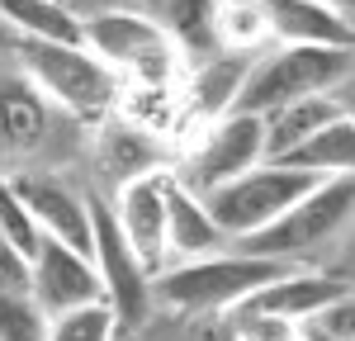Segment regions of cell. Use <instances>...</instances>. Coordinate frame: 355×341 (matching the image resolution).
Instances as JSON below:
<instances>
[{
	"label": "cell",
	"instance_id": "6da1fadb",
	"mask_svg": "<svg viewBox=\"0 0 355 341\" xmlns=\"http://www.w3.org/2000/svg\"><path fill=\"white\" fill-rule=\"evenodd\" d=\"M15 67L38 85L57 110H67L81 123H105L128 90L90 43H67V38H15Z\"/></svg>",
	"mask_w": 355,
	"mask_h": 341
},
{
	"label": "cell",
	"instance_id": "7a4b0ae2",
	"mask_svg": "<svg viewBox=\"0 0 355 341\" xmlns=\"http://www.w3.org/2000/svg\"><path fill=\"white\" fill-rule=\"evenodd\" d=\"M289 265H299V261L223 247L214 256H194V261L166 265L157 275V304L180 308V313H232V308H242L256 289H266L275 275H284Z\"/></svg>",
	"mask_w": 355,
	"mask_h": 341
},
{
	"label": "cell",
	"instance_id": "3957f363",
	"mask_svg": "<svg viewBox=\"0 0 355 341\" xmlns=\"http://www.w3.org/2000/svg\"><path fill=\"white\" fill-rule=\"evenodd\" d=\"M85 43L123 76L128 90H175V81L185 76V43L166 24L133 10L90 15Z\"/></svg>",
	"mask_w": 355,
	"mask_h": 341
},
{
	"label": "cell",
	"instance_id": "277c9868",
	"mask_svg": "<svg viewBox=\"0 0 355 341\" xmlns=\"http://www.w3.org/2000/svg\"><path fill=\"white\" fill-rule=\"evenodd\" d=\"M351 67L355 48H346V43H275L270 57H256L237 110L270 114L289 100L336 90L351 76Z\"/></svg>",
	"mask_w": 355,
	"mask_h": 341
},
{
	"label": "cell",
	"instance_id": "5b68a950",
	"mask_svg": "<svg viewBox=\"0 0 355 341\" xmlns=\"http://www.w3.org/2000/svg\"><path fill=\"white\" fill-rule=\"evenodd\" d=\"M351 223H355V170H346V175H322L289 213H279L270 227H261L251 237H237L232 247L279 256V261H303V256L331 247Z\"/></svg>",
	"mask_w": 355,
	"mask_h": 341
},
{
	"label": "cell",
	"instance_id": "8992f818",
	"mask_svg": "<svg viewBox=\"0 0 355 341\" xmlns=\"http://www.w3.org/2000/svg\"><path fill=\"white\" fill-rule=\"evenodd\" d=\"M322 175L318 170H303V166H289V161H261V166L242 170L232 180H223L209 190V209L218 227L237 242V237H251L261 227H270L279 213H289Z\"/></svg>",
	"mask_w": 355,
	"mask_h": 341
},
{
	"label": "cell",
	"instance_id": "52a82bcc",
	"mask_svg": "<svg viewBox=\"0 0 355 341\" xmlns=\"http://www.w3.org/2000/svg\"><path fill=\"white\" fill-rule=\"evenodd\" d=\"M90 209H95V265H100V280H105V294L119 308L123 327H137L147 308L157 304V275L152 265L137 256V247L128 242V232L119 223L114 204H105L100 195H90Z\"/></svg>",
	"mask_w": 355,
	"mask_h": 341
},
{
	"label": "cell",
	"instance_id": "ba28073f",
	"mask_svg": "<svg viewBox=\"0 0 355 341\" xmlns=\"http://www.w3.org/2000/svg\"><path fill=\"white\" fill-rule=\"evenodd\" d=\"M270 161V138H266V114L251 110H232L223 114L218 123L204 128V142L194 147L190 166H175L185 180H190L199 195H209L214 185L242 175V170Z\"/></svg>",
	"mask_w": 355,
	"mask_h": 341
},
{
	"label": "cell",
	"instance_id": "9c48e42d",
	"mask_svg": "<svg viewBox=\"0 0 355 341\" xmlns=\"http://www.w3.org/2000/svg\"><path fill=\"white\" fill-rule=\"evenodd\" d=\"M171 170L175 166L142 170L133 180H123L119 199H114V213H119V223L128 232V242L137 247V256L152 265V275H162L166 261H171V204H166Z\"/></svg>",
	"mask_w": 355,
	"mask_h": 341
},
{
	"label": "cell",
	"instance_id": "30bf717a",
	"mask_svg": "<svg viewBox=\"0 0 355 341\" xmlns=\"http://www.w3.org/2000/svg\"><path fill=\"white\" fill-rule=\"evenodd\" d=\"M53 128V100L24 71H0V170L28 166Z\"/></svg>",
	"mask_w": 355,
	"mask_h": 341
},
{
	"label": "cell",
	"instance_id": "8fae6325",
	"mask_svg": "<svg viewBox=\"0 0 355 341\" xmlns=\"http://www.w3.org/2000/svg\"><path fill=\"white\" fill-rule=\"evenodd\" d=\"M15 175V190L24 195V204L33 209L38 227L76 247V252H95V209H90V195H81L76 185L57 180V175H43V170H10Z\"/></svg>",
	"mask_w": 355,
	"mask_h": 341
},
{
	"label": "cell",
	"instance_id": "7c38bea8",
	"mask_svg": "<svg viewBox=\"0 0 355 341\" xmlns=\"http://www.w3.org/2000/svg\"><path fill=\"white\" fill-rule=\"evenodd\" d=\"M33 299L53 313H67L76 304H95V299H110L105 294V280H100V265L95 256L76 252L67 242H57L43 232V247L33 256Z\"/></svg>",
	"mask_w": 355,
	"mask_h": 341
},
{
	"label": "cell",
	"instance_id": "4fadbf2b",
	"mask_svg": "<svg viewBox=\"0 0 355 341\" xmlns=\"http://www.w3.org/2000/svg\"><path fill=\"white\" fill-rule=\"evenodd\" d=\"M256 57L261 53H232V48H214V57H204L185 76V110H190V119L218 123L223 114L237 110Z\"/></svg>",
	"mask_w": 355,
	"mask_h": 341
},
{
	"label": "cell",
	"instance_id": "5bb4252c",
	"mask_svg": "<svg viewBox=\"0 0 355 341\" xmlns=\"http://www.w3.org/2000/svg\"><path fill=\"white\" fill-rule=\"evenodd\" d=\"M341 294H351V284L327 275V270H303L289 265L284 275H275L266 289H256L242 308H261V313H279V317H294V322H313L322 308H331Z\"/></svg>",
	"mask_w": 355,
	"mask_h": 341
},
{
	"label": "cell",
	"instance_id": "9a60e30c",
	"mask_svg": "<svg viewBox=\"0 0 355 341\" xmlns=\"http://www.w3.org/2000/svg\"><path fill=\"white\" fill-rule=\"evenodd\" d=\"M166 204H171V261H194V256H214L223 247H232V237L218 227L209 199L199 195L180 170H171Z\"/></svg>",
	"mask_w": 355,
	"mask_h": 341
},
{
	"label": "cell",
	"instance_id": "2e32d148",
	"mask_svg": "<svg viewBox=\"0 0 355 341\" xmlns=\"http://www.w3.org/2000/svg\"><path fill=\"white\" fill-rule=\"evenodd\" d=\"M270 15L275 43H346L355 48V15L327 0H261Z\"/></svg>",
	"mask_w": 355,
	"mask_h": 341
},
{
	"label": "cell",
	"instance_id": "e0dca14e",
	"mask_svg": "<svg viewBox=\"0 0 355 341\" xmlns=\"http://www.w3.org/2000/svg\"><path fill=\"white\" fill-rule=\"evenodd\" d=\"M341 110V100L322 90V95H303V100H289V105H279V110L266 114V138H270V161L279 157H289L299 142H308L327 119H336Z\"/></svg>",
	"mask_w": 355,
	"mask_h": 341
},
{
	"label": "cell",
	"instance_id": "ac0fdd59",
	"mask_svg": "<svg viewBox=\"0 0 355 341\" xmlns=\"http://www.w3.org/2000/svg\"><path fill=\"white\" fill-rule=\"evenodd\" d=\"M289 166H303V170H318V175H346L355 170V119L351 114H336L327 119L308 142H299L289 157H279Z\"/></svg>",
	"mask_w": 355,
	"mask_h": 341
},
{
	"label": "cell",
	"instance_id": "d6986e66",
	"mask_svg": "<svg viewBox=\"0 0 355 341\" xmlns=\"http://www.w3.org/2000/svg\"><path fill=\"white\" fill-rule=\"evenodd\" d=\"M100 142H105L100 161H105V170L119 175V185L142 175V170L166 166V157L157 152V128H147V123H105Z\"/></svg>",
	"mask_w": 355,
	"mask_h": 341
},
{
	"label": "cell",
	"instance_id": "ffe728a7",
	"mask_svg": "<svg viewBox=\"0 0 355 341\" xmlns=\"http://www.w3.org/2000/svg\"><path fill=\"white\" fill-rule=\"evenodd\" d=\"M0 19L15 38H67L85 43V19H76L62 0H0Z\"/></svg>",
	"mask_w": 355,
	"mask_h": 341
},
{
	"label": "cell",
	"instance_id": "44dd1931",
	"mask_svg": "<svg viewBox=\"0 0 355 341\" xmlns=\"http://www.w3.org/2000/svg\"><path fill=\"white\" fill-rule=\"evenodd\" d=\"M214 33H218V48L232 53L275 48V28L261 0H214Z\"/></svg>",
	"mask_w": 355,
	"mask_h": 341
},
{
	"label": "cell",
	"instance_id": "7402d4cb",
	"mask_svg": "<svg viewBox=\"0 0 355 341\" xmlns=\"http://www.w3.org/2000/svg\"><path fill=\"white\" fill-rule=\"evenodd\" d=\"M123 327V317L110 299H95V304H76L67 313L48 317V341H114Z\"/></svg>",
	"mask_w": 355,
	"mask_h": 341
},
{
	"label": "cell",
	"instance_id": "603a6c76",
	"mask_svg": "<svg viewBox=\"0 0 355 341\" xmlns=\"http://www.w3.org/2000/svg\"><path fill=\"white\" fill-rule=\"evenodd\" d=\"M0 341H48V308L33 289H0Z\"/></svg>",
	"mask_w": 355,
	"mask_h": 341
},
{
	"label": "cell",
	"instance_id": "cb8c5ba5",
	"mask_svg": "<svg viewBox=\"0 0 355 341\" xmlns=\"http://www.w3.org/2000/svg\"><path fill=\"white\" fill-rule=\"evenodd\" d=\"M232 332H237V341H299L303 322L261 308H232Z\"/></svg>",
	"mask_w": 355,
	"mask_h": 341
},
{
	"label": "cell",
	"instance_id": "d4e9b609",
	"mask_svg": "<svg viewBox=\"0 0 355 341\" xmlns=\"http://www.w3.org/2000/svg\"><path fill=\"white\" fill-rule=\"evenodd\" d=\"M0 289H33V261L5 227H0Z\"/></svg>",
	"mask_w": 355,
	"mask_h": 341
},
{
	"label": "cell",
	"instance_id": "484cf974",
	"mask_svg": "<svg viewBox=\"0 0 355 341\" xmlns=\"http://www.w3.org/2000/svg\"><path fill=\"white\" fill-rule=\"evenodd\" d=\"M318 327H327L331 337H341V341H355V289L351 294H341L331 308H322L318 317H313Z\"/></svg>",
	"mask_w": 355,
	"mask_h": 341
},
{
	"label": "cell",
	"instance_id": "4316f807",
	"mask_svg": "<svg viewBox=\"0 0 355 341\" xmlns=\"http://www.w3.org/2000/svg\"><path fill=\"white\" fill-rule=\"evenodd\" d=\"M331 95H336V100H341V110H346V114L355 119V67H351V76H346V81L336 85Z\"/></svg>",
	"mask_w": 355,
	"mask_h": 341
},
{
	"label": "cell",
	"instance_id": "83f0119b",
	"mask_svg": "<svg viewBox=\"0 0 355 341\" xmlns=\"http://www.w3.org/2000/svg\"><path fill=\"white\" fill-rule=\"evenodd\" d=\"M308 341H341V337H331L327 327H318V322H308Z\"/></svg>",
	"mask_w": 355,
	"mask_h": 341
},
{
	"label": "cell",
	"instance_id": "f1b7e54d",
	"mask_svg": "<svg viewBox=\"0 0 355 341\" xmlns=\"http://www.w3.org/2000/svg\"><path fill=\"white\" fill-rule=\"evenodd\" d=\"M327 5H336V10H346V15H355V0H327Z\"/></svg>",
	"mask_w": 355,
	"mask_h": 341
},
{
	"label": "cell",
	"instance_id": "f546056e",
	"mask_svg": "<svg viewBox=\"0 0 355 341\" xmlns=\"http://www.w3.org/2000/svg\"><path fill=\"white\" fill-rule=\"evenodd\" d=\"M0 43H15V33H10V24L0 19Z\"/></svg>",
	"mask_w": 355,
	"mask_h": 341
},
{
	"label": "cell",
	"instance_id": "4dcf8cb0",
	"mask_svg": "<svg viewBox=\"0 0 355 341\" xmlns=\"http://www.w3.org/2000/svg\"><path fill=\"white\" fill-rule=\"evenodd\" d=\"M299 341H308V327H303V337H299Z\"/></svg>",
	"mask_w": 355,
	"mask_h": 341
}]
</instances>
